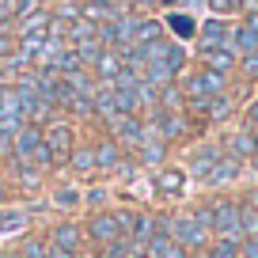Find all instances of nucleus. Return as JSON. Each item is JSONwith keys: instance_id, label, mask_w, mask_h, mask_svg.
I'll list each match as a JSON object with an SVG mask.
<instances>
[{"instance_id": "1", "label": "nucleus", "mask_w": 258, "mask_h": 258, "mask_svg": "<svg viewBox=\"0 0 258 258\" xmlns=\"http://www.w3.org/2000/svg\"><path fill=\"white\" fill-rule=\"evenodd\" d=\"M163 228H167V235L178 243V247H186V250H194V247H205V239H209V228H202V220L194 217H171V220H163Z\"/></svg>"}, {"instance_id": "2", "label": "nucleus", "mask_w": 258, "mask_h": 258, "mask_svg": "<svg viewBox=\"0 0 258 258\" xmlns=\"http://www.w3.org/2000/svg\"><path fill=\"white\" fill-rule=\"evenodd\" d=\"M213 235L220 239H243V205L239 202H217L213 205Z\"/></svg>"}, {"instance_id": "3", "label": "nucleus", "mask_w": 258, "mask_h": 258, "mask_svg": "<svg viewBox=\"0 0 258 258\" xmlns=\"http://www.w3.org/2000/svg\"><path fill=\"white\" fill-rule=\"evenodd\" d=\"M213 95H224V73H217V69H202V73L186 76V99L190 103H209Z\"/></svg>"}, {"instance_id": "4", "label": "nucleus", "mask_w": 258, "mask_h": 258, "mask_svg": "<svg viewBox=\"0 0 258 258\" xmlns=\"http://www.w3.org/2000/svg\"><path fill=\"white\" fill-rule=\"evenodd\" d=\"M88 239L99 243V247H110L114 239H125V235H121L118 217H114V213H95V217L88 220Z\"/></svg>"}, {"instance_id": "5", "label": "nucleus", "mask_w": 258, "mask_h": 258, "mask_svg": "<svg viewBox=\"0 0 258 258\" xmlns=\"http://www.w3.org/2000/svg\"><path fill=\"white\" fill-rule=\"evenodd\" d=\"M42 141L49 145L53 160H61V156H73V129H69V121H49L46 133H42Z\"/></svg>"}, {"instance_id": "6", "label": "nucleus", "mask_w": 258, "mask_h": 258, "mask_svg": "<svg viewBox=\"0 0 258 258\" xmlns=\"http://www.w3.org/2000/svg\"><path fill=\"white\" fill-rule=\"evenodd\" d=\"M110 129H114V141H118V145L141 148V137H145V121H141L137 114H121V118H114Z\"/></svg>"}, {"instance_id": "7", "label": "nucleus", "mask_w": 258, "mask_h": 258, "mask_svg": "<svg viewBox=\"0 0 258 258\" xmlns=\"http://www.w3.org/2000/svg\"><path fill=\"white\" fill-rule=\"evenodd\" d=\"M163 156H167V141H163V133L156 129V121H145V137H141V160L145 163H163Z\"/></svg>"}, {"instance_id": "8", "label": "nucleus", "mask_w": 258, "mask_h": 258, "mask_svg": "<svg viewBox=\"0 0 258 258\" xmlns=\"http://www.w3.org/2000/svg\"><path fill=\"white\" fill-rule=\"evenodd\" d=\"M220 148H213V145H202L198 152L190 156V175L194 178H202V182H209V175H213V167L220 163Z\"/></svg>"}, {"instance_id": "9", "label": "nucleus", "mask_w": 258, "mask_h": 258, "mask_svg": "<svg viewBox=\"0 0 258 258\" xmlns=\"http://www.w3.org/2000/svg\"><path fill=\"white\" fill-rule=\"evenodd\" d=\"M220 46H232V27L224 19H209L202 27V53L205 49H220Z\"/></svg>"}, {"instance_id": "10", "label": "nucleus", "mask_w": 258, "mask_h": 258, "mask_svg": "<svg viewBox=\"0 0 258 258\" xmlns=\"http://www.w3.org/2000/svg\"><path fill=\"white\" fill-rule=\"evenodd\" d=\"M121 61H125V57H121L118 49H103V53H99V61L91 64V73H95L99 80H110V84H114V76L121 73Z\"/></svg>"}, {"instance_id": "11", "label": "nucleus", "mask_w": 258, "mask_h": 258, "mask_svg": "<svg viewBox=\"0 0 258 258\" xmlns=\"http://www.w3.org/2000/svg\"><path fill=\"white\" fill-rule=\"evenodd\" d=\"M239 167H243V160H235V156H220V163L213 167V175H209V186H224V182H232L235 175H239Z\"/></svg>"}, {"instance_id": "12", "label": "nucleus", "mask_w": 258, "mask_h": 258, "mask_svg": "<svg viewBox=\"0 0 258 258\" xmlns=\"http://www.w3.org/2000/svg\"><path fill=\"white\" fill-rule=\"evenodd\" d=\"M156 186H160V194H167V198H178V194L186 190V175L175 167H163L160 175H156Z\"/></svg>"}, {"instance_id": "13", "label": "nucleus", "mask_w": 258, "mask_h": 258, "mask_svg": "<svg viewBox=\"0 0 258 258\" xmlns=\"http://www.w3.org/2000/svg\"><path fill=\"white\" fill-rule=\"evenodd\" d=\"M95 167H99V171L121 167V145H118V141H103V145L95 148Z\"/></svg>"}, {"instance_id": "14", "label": "nucleus", "mask_w": 258, "mask_h": 258, "mask_svg": "<svg viewBox=\"0 0 258 258\" xmlns=\"http://www.w3.org/2000/svg\"><path fill=\"white\" fill-rule=\"evenodd\" d=\"M205 69H217V73H228L235 64V46H220V49H205Z\"/></svg>"}, {"instance_id": "15", "label": "nucleus", "mask_w": 258, "mask_h": 258, "mask_svg": "<svg viewBox=\"0 0 258 258\" xmlns=\"http://www.w3.org/2000/svg\"><path fill=\"white\" fill-rule=\"evenodd\" d=\"M228 156H235V160H247V156H254V133L247 129H239L232 141H228Z\"/></svg>"}, {"instance_id": "16", "label": "nucleus", "mask_w": 258, "mask_h": 258, "mask_svg": "<svg viewBox=\"0 0 258 258\" xmlns=\"http://www.w3.org/2000/svg\"><path fill=\"white\" fill-rule=\"evenodd\" d=\"M202 110H205L209 121H224L228 114H232V99H228V95H213L209 103H202Z\"/></svg>"}, {"instance_id": "17", "label": "nucleus", "mask_w": 258, "mask_h": 258, "mask_svg": "<svg viewBox=\"0 0 258 258\" xmlns=\"http://www.w3.org/2000/svg\"><path fill=\"white\" fill-rule=\"evenodd\" d=\"M95 110L103 114L106 121L121 118V114H118V103H114V88H106V91H95Z\"/></svg>"}, {"instance_id": "18", "label": "nucleus", "mask_w": 258, "mask_h": 258, "mask_svg": "<svg viewBox=\"0 0 258 258\" xmlns=\"http://www.w3.org/2000/svg\"><path fill=\"white\" fill-rule=\"evenodd\" d=\"M69 163H73V171H80V175L99 171V167H95V148H76V152L69 156Z\"/></svg>"}, {"instance_id": "19", "label": "nucleus", "mask_w": 258, "mask_h": 258, "mask_svg": "<svg viewBox=\"0 0 258 258\" xmlns=\"http://www.w3.org/2000/svg\"><path fill=\"white\" fill-rule=\"evenodd\" d=\"M232 46L239 49V53H254V49H258V38L247 31V27H235V31H232Z\"/></svg>"}, {"instance_id": "20", "label": "nucleus", "mask_w": 258, "mask_h": 258, "mask_svg": "<svg viewBox=\"0 0 258 258\" xmlns=\"http://www.w3.org/2000/svg\"><path fill=\"white\" fill-rule=\"evenodd\" d=\"M167 27L178 34V38H190V34H198V23H194L190 16H167Z\"/></svg>"}, {"instance_id": "21", "label": "nucleus", "mask_w": 258, "mask_h": 258, "mask_svg": "<svg viewBox=\"0 0 258 258\" xmlns=\"http://www.w3.org/2000/svg\"><path fill=\"white\" fill-rule=\"evenodd\" d=\"M23 258H49V243L46 239H27L23 243Z\"/></svg>"}, {"instance_id": "22", "label": "nucleus", "mask_w": 258, "mask_h": 258, "mask_svg": "<svg viewBox=\"0 0 258 258\" xmlns=\"http://www.w3.org/2000/svg\"><path fill=\"white\" fill-rule=\"evenodd\" d=\"M209 258H239V243H232V239H220L217 247L209 250Z\"/></svg>"}, {"instance_id": "23", "label": "nucleus", "mask_w": 258, "mask_h": 258, "mask_svg": "<svg viewBox=\"0 0 258 258\" xmlns=\"http://www.w3.org/2000/svg\"><path fill=\"white\" fill-rule=\"evenodd\" d=\"M57 205H61V209H73L76 202H80V190H73V186H61V190H57V198H53Z\"/></svg>"}, {"instance_id": "24", "label": "nucleus", "mask_w": 258, "mask_h": 258, "mask_svg": "<svg viewBox=\"0 0 258 258\" xmlns=\"http://www.w3.org/2000/svg\"><path fill=\"white\" fill-rule=\"evenodd\" d=\"M19 182H23V190H38V186H42V175H38L34 167H23V171H19Z\"/></svg>"}, {"instance_id": "25", "label": "nucleus", "mask_w": 258, "mask_h": 258, "mask_svg": "<svg viewBox=\"0 0 258 258\" xmlns=\"http://www.w3.org/2000/svg\"><path fill=\"white\" fill-rule=\"evenodd\" d=\"M243 73L258 76V49H254V53H243Z\"/></svg>"}, {"instance_id": "26", "label": "nucleus", "mask_w": 258, "mask_h": 258, "mask_svg": "<svg viewBox=\"0 0 258 258\" xmlns=\"http://www.w3.org/2000/svg\"><path fill=\"white\" fill-rule=\"evenodd\" d=\"M38 4H42V0H19V4H16V16H19V19H27L34 8H38Z\"/></svg>"}, {"instance_id": "27", "label": "nucleus", "mask_w": 258, "mask_h": 258, "mask_svg": "<svg viewBox=\"0 0 258 258\" xmlns=\"http://www.w3.org/2000/svg\"><path fill=\"white\" fill-rule=\"evenodd\" d=\"M239 258H258V239H247L239 247Z\"/></svg>"}, {"instance_id": "28", "label": "nucleus", "mask_w": 258, "mask_h": 258, "mask_svg": "<svg viewBox=\"0 0 258 258\" xmlns=\"http://www.w3.org/2000/svg\"><path fill=\"white\" fill-rule=\"evenodd\" d=\"M163 258H190V250H186V247H178V243H171V247L163 250Z\"/></svg>"}, {"instance_id": "29", "label": "nucleus", "mask_w": 258, "mask_h": 258, "mask_svg": "<svg viewBox=\"0 0 258 258\" xmlns=\"http://www.w3.org/2000/svg\"><path fill=\"white\" fill-rule=\"evenodd\" d=\"M209 8L217 12V16H224V12H232L235 4H232V0H209Z\"/></svg>"}, {"instance_id": "30", "label": "nucleus", "mask_w": 258, "mask_h": 258, "mask_svg": "<svg viewBox=\"0 0 258 258\" xmlns=\"http://www.w3.org/2000/svg\"><path fill=\"white\" fill-rule=\"evenodd\" d=\"M243 27H247V31H250V34H254V38H258V12H250V16L243 19Z\"/></svg>"}, {"instance_id": "31", "label": "nucleus", "mask_w": 258, "mask_h": 258, "mask_svg": "<svg viewBox=\"0 0 258 258\" xmlns=\"http://www.w3.org/2000/svg\"><path fill=\"white\" fill-rule=\"evenodd\" d=\"M247 125H258V99L247 106Z\"/></svg>"}, {"instance_id": "32", "label": "nucleus", "mask_w": 258, "mask_h": 258, "mask_svg": "<svg viewBox=\"0 0 258 258\" xmlns=\"http://www.w3.org/2000/svg\"><path fill=\"white\" fill-rule=\"evenodd\" d=\"M8 49H12V38H8V34H0V57H8Z\"/></svg>"}, {"instance_id": "33", "label": "nucleus", "mask_w": 258, "mask_h": 258, "mask_svg": "<svg viewBox=\"0 0 258 258\" xmlns=\"http://www.w3.org/2000/svg\"><path fill=\"white\" fill-rule=\"evenodd\" d=\"M247 205H250V209H258V190H250V198H247Z\"/></svg>"}, {"instance_id": "34", "label": "nucleus", "mask_w": 258, "mask_h": 258, "mask_svg": "<svg viewBox=\"0 0 258 258\" xmlns=\"http://www.w3.org/2000/svg\"><path fill=\"white\" fill-rule=\"evenodd\" d=\"M4 194H8V182H4V175H0V202H4Z\"/></svg>"}, {"instance_id": "35", "label": "nucleus", "mask_w": 258, "mask_h": 258, "mask_svg": "<svg viewBox=\"0 0 258 258\" xmlns=\"http://www.w3.org/2000/svg\"><path fill=\"white\" fill-rule=\"evenodd\" d=\"M250 167H254V171H258V152H254V156H250Z\"/></svg>"}, {"instance_id": "36", "label": "nucleus", "mask_w": 258, "mask_h": 258, "mask_svg": "<svg viewBox=\"0 0 258 258\" xmlns=\"http://www.w3.org/2000/svg\"><path fill=\"white\" fill-rule=\"evenodd\" d=\"M250 133H254V152H258V125H254V129H250Z\"/></svg>"}, {"instance_id": "37", "label": "nucleus", "mask_w": 258, "mask_h": 258, "mask_svg": "<svg viewBox=\"0 0 258 258\" xmlns=\"http://www.w3.org/2000/svg\"><path fill=\"white\" fill-rule=\"evenodd\" d=\"M232 4H235V8H243V4H250V0H232Z\"/></svg>"}, {"instance_id": "38", "label": "nucleus", "mask_w": 258, "mask_h": 258, "mask_svg": "<svg viewBox=\"0 0 258 258\" xmlns=\"http://www.w3.org/2000/svg\"><path fill=\"white\" fill-rule=\"evenodd\" d=\"M137 4H156V0H137Z\"/></svg>"}]
</instances>
